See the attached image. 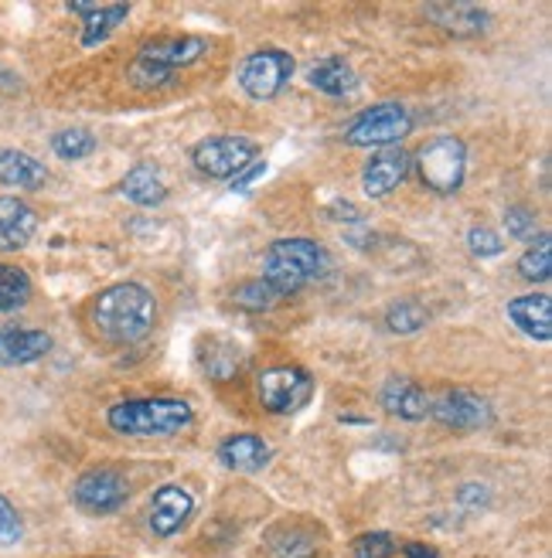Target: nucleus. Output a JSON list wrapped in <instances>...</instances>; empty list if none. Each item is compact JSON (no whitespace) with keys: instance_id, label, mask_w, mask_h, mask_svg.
Returning a JSON list of instances; mask_svg holds the SVG:
<instances>
[{"instance_id":"6","label":"nucleus","mask_w":552,"mask_h":558,"mask_svg":"<svg viewBox=\"0 0 552 558\" xmlns=\"http://www.w3.org/2000/svg\"><path fill=\"white\" fill-rule=\"evenodd\" d=\"M409 133H412L409 106L406 102H379V106L362 109V113L345 126V144L365 147V150H389Z\"/></svg>"},{"instance_id":"35","label":"nucleus","mask_w":552,"mask_h":558,"mask_svg":"<svg viewBox=\"0 0 552 558\" xmlns=\"http://www.w3.org/2000/svg\"><path fill=\"white\" fill-rule=\"evenodd\" d=\"M403 558H440V551L433 545H427V542H406Z\"/></svg>"},{"instance_id":"20","label":"nucleus","mask_w":552,"mask_h":558,"mask_svg":"<svg viewBox=\"0 0 552 558\" xmlns=\"http://www.w3.org/2000/svg\"><path fill=\"white\" fill-rule=\"evenodd\" d=\"M120 194L136 208H160L168 202V184L154 163H133L120 181Z\"/></svg>"},{"instance_id":"23","label":"nucleus","mask_w":552,"mask_h":558,"mask_svg":"<svg viewBox=\"0 0 552 558\" xmlns=\"http://www.w3.org/2000/svg\"><path fill=\"white\" fill-rule=\"evenodd\" d=\"M32 276H27L21 266L0 263V314H14L21 306H27L32 300Z\"/></svg>"},{"instance_id":"34","label":"nucleus","mask_w":552,"mask_h":558,"mask_svg":"<svg viewBox=\"0 0 552 558\" xmlns=\"http://www.w3.org/2000/svg\"><path fill=\"white\" fill-rule=\"evenodd\" d=\"M484 500H488V487L484 484H464L460 487V505L471 508V505H484Z\"/></svg>"},{"instance_id":"14","label":"nucleus","mask_w":552,"mask_h":558,"mask_svg":"<svg viewBox=\"0 0 552 558\" xmlns=\"http://www.w3.org/2000/svg\"><path fill=\"white\" fill-rule=\"evenodd\" d=\"M51 348H55V338L48 330L8 327V330H0V368L35 365V361L51 354Z\"/></svg>"},{"instance_id":"9","label":"nucleus","mask_w":552,"mask_h":558,"mask_svg":"<svg viewBox=\"0 0 552 558\" xmlns=\"http://www.w3.org/2000/svg\"><path fill=\"white\" fill-rule=\"evenodd\" d=\"M130 497V481L117 466H93L72 484V500L79 511H86L93 518L117 514Z\"/></svg>"},{"instance_id":"3","label":"nucleus","mask_w":552,"mask_h":558,"mask_svg":"<svg viewBox=\"0 0 552 558\" xmlns=\"http://www.w3.org/2000/svg\"><path fill=\"white\" fill-rule=\"evenodd\" d=\"M208 54V41L199 35H168V38H154L141 45L136 59L130 62V86L136 89H160L175 78V72L202 62Z\"/></svg>"},{"instance_id":"21","label":"nucleus","mask_w":552,"mask_h":558,"mask_svg":"<svg viewBox=\"0 0 552 558\" xmlns=\"http://www.w3.org/2000/svg\"><path fill=\"white\" fill-rule=\"evenodd\" d=\"M48 181V167L14 147H0V184L21 187V191H38Z\"/></svg>"},{"instance_id":"32","label":"nucleus","mask_w":552,"mask_h":558,"mask_svg":"<svg viewBox=\"0 0 552 558\" xmlns=\"http://www.w3.org/2000/svg\"><path fill=\"white\" fill-rule=\"evenodd\" d=\"M505 232L518 242H532L536 239V211L529 205H508L505 208Z\"/></svg>"},{"instance_id":"26","label":"nucleus","mask_w":552,"mask_h":558,"mask_svg":"<svg viewBox=\"0 0 552 558\" xmlns=\"http://www.w3.org/2000/svg\"><path fill=\"white\" fill-rule=\"evenodd\" d=\"M518 276L529 279V283H549L552 276V239L549 232H539L532 245L518 256Z\"/></svg>"},{"instance_id":"18","label":"nucleus","mask_w":552,"mask_h":558,"mask_svg":"<svg viewBox=\"0 0 552 558\" xmlns=\"http://www.w3.org/2000/svg\"><path fill=\"white\" fill-rule=\"evenodd\" d=\"M427 17L454 38H478L488 32L491 14L481 4H430Z\"/></svg>"},{"instance_id":"29","label":"nucleus","mask_w":552,"mask_h":558,"mask_svg":"<svg viewBox=\"0 0 552 558\" xmlns=\"http://www.w3.org/2000/svg\"><path fill=\"white\" fill-rule=\"evenodd\" d=\"M232 303L239 306V311H250V314H263L269 311V306L280 303V296H276L263 279H245V283H239L232 290Z\"/></svg>"},{"instance_id":"11","label":"nucleus","mask_w":552,"mask_h":558,"mask_svg":"<svg viewBox=\"0 0 552 558\" xmlns=\"http://www.w3.org/2000/svg\"><path fill=\"white\" fill-rule=\"evenodd\" d=\"M191 514H195V497H191V490L181 487V484H164L151 497L147 524H151V532L157 538H175L188 524Z\"/></svg>"},{"instance_id":"19","label":"nucleus","mask_w":552,"mask_h":558,"mask_svg":"<svg viewBox=\"0 0 552 558\" xmlns=\"http://www.w3.org/2000/svg\"><path fill=\"white\" fill-rule=\"evenodd\" d=\"M273 253H280L284 259H290L303 276L311 279V283H317V279H324L331 272V256L327 248L314 239H303V235H293V239H273L269 242Z\"/></svg>"},{"instance_id":"37","label":"nucleus","mask_w":552,"mask_h":558,"mask_svg":"<svg viewBox=\"0 0 552 558\" xmlns=\"http://www.w3.org/2000/svg\"><path fill=\"white\" fill-rule=\"evenodd\" d=\"M65 8H69V14H79V17H86V21H89L103 4H99V0H93V4H82V0H72V4H65Z\"/></svg>"},{"instance_id":"17","label":"nucleus","mask_w":552,"mask_h":558,"mask_svg":"<svg viewBox=\"0 0 552 558\" xmlns=\"http://www.w3.org/2000/svg\"><path fill=\"white\" fill-rule=\"evenodd\" d=\"M218 463H223L226 470H236V473H260L273 450H269V442L256 433H236V436H226L223 442H218V450H215Z\"/></svg>"},{"instance_id":"33","label":"nucleus","mask_w":552,"mask_h":558,"mask_svg":"<svg viewBox=\"0 0 552 558\" xmlns=\"http://www.w3.org/2000/svg\"><path fill=\"white\" fill-rule=\"evenodd\" d=\"M24 535V524H21V514L17 508L11 505V500L0 494V548H8V545H17Z\"/></svg>"},{"instance_id":"31","label":"nucleus","mask_w":552,"mask_h":558,"mask_svg":"<svg viewBox=\"0 0 552 558\" xmlns=\"http://www.w3.org/2000/svg\"><path fill=\"white\" fill-rule=\"evenodd\" d=\"M399 551V542L389 532H369L358 535L351 545V558H393Z\"/></svg>"},{"instance_id":"27","label":"nucleus","mask_w":552,"mask_h":558,"mask_svg":"<svg viewBox=\"0 0 552 558\" xmlns=\"http://www.w3.org/2000/svg\"><path fill=\"white\" fill-rule=\"evenodd\" d=\"M269 551L276 558H314L317 555V542L311 532H303V527H276L269 535Z\"/></svg>"},{"instance_id":"22","label":"nucleus","mask_w":552,"mask_h":558,"mask_svg":"<svg viewBox=\"0 0 552 558\" xmlns=\"http://www.w3.org/2000/svg\"><path fill=\"white\" fill-rule=\"evenodd\" d=\"M311 89L331 96V99H345L358 89V75L345 59H321L308 69Z\"/></svg>"},{"instance_id":"4","label":"nucleus","mask_w":552,"mask_h":558,"mask_svg":"<svg viewBox=\"0 0 552 558\" xmlns=\"http://www.w3.org/2000/svg\"><path fill=\"white\" fill-rule=\"evenodd\" d=\"M412 167H417V178L430 194L451 198L467 181V144L460 136H436L420 147V154L412 157Z\"/></svg>"},{"instance_id":"12","label":"nucleus","mask_w":552,"mask_h":558,"mask_svg":"<svg viewBox=\"0 0 552 558\" xmlns=\"http://www.w3.org/2000/svg\"><path fill=\"white\" fill-rule=\"evenodd\" d=\"M412 171V157L403 147H389V150H379L372 154V160L365 163L362 171V187L369 198H389L396 187H403V181Z\"/></svg>"},{"instance_id":"1","label":"nucleus","mask_w":552,"mask_h":558,"mask_svg":"<svg viewBox=\"0 0 552 558\" xmlns=\"http://www.w3.org/2000/svg\"><path fill=\"white\" fill-rule=\"evenodd\" d=\"M157 324V300L144 283H123L106 287L93 300V327L109 344H136L144 341Z\"/></svg>"},{"instance_id":"2","label":"nucleus","mask_w":552,"mask_h":558,"mask_svg":"<svg viewBox=\"0 0 552 558\" xmlns=\"http://www.w3.org/2000/svg\"><path fill=\"white\" fill-rule=\"evenodd\" d=\"M191 423H195V409H191L188 399H175V396L120 399L106 409V426L117 436H130V439L178 436Z\"/></svg>"},{"instance_id":"7","label":"nucleus","mask_w":552,"mask_h":558,"mask_svg":"<svg viewBox=\"0 0 552 558\" xmlns=\"http://www.w3.org/2000/svg\"><path fill=\"white\" fill-rule=\"evenodd\" d=\"M297 72V62L293 54L284 51V48H256L242 59L239 72H236V82L239 89L256 99V102H266V99H276Z\"/></svg>"},{"instance_id":"24","label":"nucleus","mask_w":552,"mask_h":558,"mask_svg":"<svg viewBox=\"0 0 552 558\" xmlns=\"http://www.w3.org/2000/svg\"><path fill=\"white\" fill-rule=\"evenodd\" d=\"M430 324V311H427V303L420 300H396L389 311H385V330L389 333H399V338H409V333H417Z\"/></svg>"},{"instance_id":"36","label":"nucleus","mask_w":552,"mask_h":558,"mask_svg":"<svg viewBox=\"0 0 552 558\" xmlns=\"http://www.w3.org/2000/svg\"><path fill=\"white\" fill-rule=\"evenodd\" d=\"M327 211H335V218H338V221H348V226H358V221H362V211H358L355 205H348V202L331 205Z\"/></svg>"},{"instance_id":"15","label":"nucleus","mask_w":552,"mask_h":558,"mask_svg":"<svg viewBox=\"0 0 552 558\" xmlns=\"http://www.w3.org/2000/svg\"><path fill=\"white\" fill-rule=\"evenodd\" d=\"M505 314L515 324V330L526 333L529 341H539V344L552 341V296L549 293L536 290L526 296H515L508 300Z\"/></svg>"},{"instance_id":"5","label":"nucleus","mask_w":552,"mask_h":558,"mask_svg":"<svg viewBox=\"0 0 552 558\" xmlns=\"http://www.w3.org/2000/svg\"><path fill=\"white\" fill-rule=\"evenodd\" d=\"M260 160V144L253 136L242 133H218L205 136L191 150V163L195 171L208 181H236L245 167H253Z\"/></svg>"},{"instance_id":"8","label":"nucleus","mask_w":552,"mask_h":558,"mask_svg":"<svg viewBox=\"0 0 552 558\" xmlns=\"http://www.w3.org/2000/svg\"><path fill=\"white\" fill-rule=\"evenodd\" d=\"M260 405L273 415H293L308 409L314 399V375L300 365H276L266 368L256 381Z\"/></svg>"},{"instance_id":"10","label":"nucleus","mask_w":552,"mask_h":558,"mask_svg":"<svg viewBox=\"0 0 552 558\" xmlns=\"http://www.w3.org/2000/svg\"><path fill=\"white\" fill-rule=\"evenodd\" d=\"M430 418H436L444 429L454 433H478L494 423V412L488 399L478 392H467V388H447L436 399H430Z\"/></svg>"},{"instance_id":"25","label":"nucleus","mask_w":552,"mask_h":558,"mask_svg":"<svg viewBox=\"0 0 552 558\" xmlns=\"http://www.w3.org/2000/svg\"><path fill=\"white\" fill-rule=\"evenodd\" d=\"M130 17V4H103L89 21H82V48L103 45Z\"/></svg>"},{"instance_id":"13","label":"nucleus","mask_w":552,"mask_h":558,"mask_svg":"<svg viewBox=\"0 0 552 558\" xmlns=\"http://www.w3.org/2000/svg\"><path fill=\"white\" fill-rule=\"evenodd\" d=\"M379 405L393 418H403V423H423V418L430 415L427 388L420 381L406 378V375L385 378V385L379 388Z\"/></svg>"},{"instance_id":"30","label":"nucleus","mask_w":552,"mask_h":558,"mask_svg":"<svg viewBox=\"0 0 552 558\" xmlns=\"http://www.w3.org/2000/svg\"><path fill=\"white\" fill-rule=\"evenodd\" d=\"M467 248H471L475 259H499L505 253V235L491 226H475L467 232Z\"/></svg>"},{"instance_id":"16","label":"nucleus","mask_w":552,"mask_h":558,"mask_svg":"<svg viewBox=\"0 0 552 558\" xmlns=\"http://www.w3.org/2000/svg\"><path fill=\"white\" fill-rule=\"evenodd\" d=\"M38 232L35 208L14 198V194H0V253H17Z\"/></svg>"},{"instance_id":"28","label":"nucleus","mask_w":552,"mask_h":558,"mask_svg":"<svg viewBox=\"0 0 552 558\" xmlns=\"http://www.w3.org/2000/svg\"><path fill=\"white\" fill-rule=\"evenodd\" d=\"M51 150L59 154L62 160H86L96 154V136L86 130V126H69V130H59L51 136Z\"/></svg>"}]
</instances>
